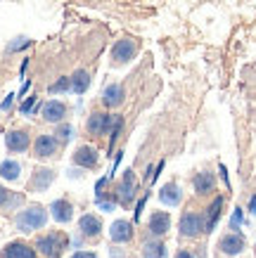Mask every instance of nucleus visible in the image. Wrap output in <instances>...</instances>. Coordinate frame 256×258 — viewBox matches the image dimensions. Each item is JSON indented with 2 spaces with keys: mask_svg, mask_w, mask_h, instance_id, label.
<instances>
[{
  "mask_svg": "<svg viewBox=\"0 0 256 258\" xmlns=\"http://www.w3.org/2000/svg\"><path fill=\"white\" fill-rule=\"evenodd\" d=\"M47 223V213L43 206H29L26 211H22L17 216V227L22 232H33V230H40V227Z\"/></svg>",
  "mask_w": 256,
  "mask_h": 258,
  "instance_id": "obj_1",
  "label": "nucleus"
},
{
  "mask_svg": "<svg viewBox=\"0 0 256 258\" xmlns=\"http://www.w3.org/2000/svg\"><path fill=\"white\" fill-rule=\"evenodd\" d=\"M36 249H38L45 258H60L62 256V251L67 249V237L60 235V232L45 235V237H40L38 242H36Z\"/></svg>",
  "mask_w": 256,
  "mask_h": 258,
  "instance_id": "obj_2",
  "label": "nucleus"
},
{
  "mask_svg": "<svg viewBox=\"0 0 256 258\" xmlns=\"http://www.w3.org/2000/svg\"><path fill=\"white\" fill-rule=\"evenodd\" d=\"M135 52H138V43L131 38H121V40H117V45L112 47V59L117 64H124L128 59H133Z\"/></svg>",
  "mask_w": 256,
  "mask_h": 258,
  "instance_id": "obj_3",
  "label": "nucleus"
},
{
  "mask_svg": "<svg viewBox=\"0 0 256 258\" xmlns=\"http://www.w3.org/2000/svg\"><path fill=\"white\" fill-rule=\"evenodd\" d=\"M117 114H93V116L88 118V131L93 135H105L107 131L114 128L117 123Z\"/></svg>",
  "mask_w": 256,
  "mask_h": 258,
  "instance_id": "obj_4",
  "label": "nucleus"
},
{
  "mask_svg": "<svg viewBox=\"0 0 256 258\" xmlns=\"http://www.w3.org/2000/svg\"><path fill=\"white\" fill-rule=\"evenodd\" d=\"M204 230V220L199 213H185L180 218V232L185 237H197Z\"/></svg>",
  "mask_w": 256,
  "mask_h": 258,
  "instance_id": "obj_5",
  "label": "nucleus"
},
{
  "mask_svg": "<svg viewBox=\"0 0 256 258\" xmlns=\"http://www.w3.org/2000/svg\"><path fill=\"white\" fill-rule=\"evenodd\" d=\"M109 237H112V242H117V244L131 242L133 239V223H128V220H117V223H112Z\"/></svg>",
  "mask_w": 256,
  "mask_h": 258,
  "instance_id": "obj_6",
  "label": "nucleus"
},
{
  "mask_svg": "<svg viewBox=\"0 0 256 258\" xmlns=\"http://www.w3.org/2000/svg\"><path fill=\"white\" fill-rule=\"evenodd\" d=\"M67 116V104L60 100H50L43 104V118L45 121H53V123H60L62 118Z\"/></svg>",
  "mask_w": 256,
  "mask_h": 258,
  "instance_id": "obj_7",
  "label": "nucleus"
},
{
  "mask_svg": "<svg viewBox=\"0 0 256 258\" xmlns=\"http://www.w3.org/2000/svg\"><path fill=\"white\" fill-rule=\"evenodd\" d=\"M169 227H171V216L166 211H157L152 213V218H149V232L155 237H162L169 232Z\"/></svg>",
  "mask_w": 256,
  "mask_h": 258,
  "instance_id": "obj_8",
  "label": "nucleus"
},
{
  "mask_svg": "<svg viewBox=\"0 0 256 258\" xmlns=\"http://www.w3.org/2000/svg\"><path fill=\"white\" fill-rule=\"evenodd\" d=\"M33 149H36V157L45 159V157H53L57 152V140L53 135H38L36 142H33Z\"/></svg>",
  "mask_w": 256,
  "mask_h": 258,
  "instance_id": "obj_9",
  "label": "nucleus"
},
{
  "mask_svg": "<svg viewBox=\"0 0 256 258\" xmlns=\"http://www.w3.org/2000/svg\"><path fill=\"white\" fill-rule=\"evenodd\" d=\"M135 187H138V180H135V175H133V171H126L124 175V182L119 185V199L124 204L133 202V197H135Z\"/></svg>",
  "mask_w": 256,
  "mask_h": 258,
  "instance_id": "obj_10",
  "label": "nucleus"
},
{
  "mask_svg": "<svg viewBox=\"0 0 256 258\" xmlns=\"http://www.w3.org/2000/svg\"><path fill=\"white\" fill-rule=\"evenodd\" d=\"M244 249V237L240 232H230V235H225L221 239V251L228 253V256H235V253H240Z\"/></svg>",
  "mask_w": 256,
  "mask_h": 258,
  "instance_id": "obj_11",
  "label": "nucleus"
},
{
  "mask_svg": "<svg viewBox=\"0 0 256 258\" xmlns=\"http://www.w3.org/2000/svg\"><path fill=\"white\" fill-rule=\"evenodd\" d=\"M50 211H53V218L57 223H69L71 216H74V206L67 199H57V202H53Z\"/></svg>",
  "mask_w": 256,
  "mask_h": 258,
  "instance_id": "obj_12",
  "label": "nucleus"
},
{
  "mask_svg": "<svg viewBox=\"0 0 256 258\" xmlns=\"http://www.w3.org/2000/svg\"><path fill=\"white\" fill-rule=\"evenodd\" d=\"M3 258H36V251H33L29 244L12 242V244H8V246H5Z\"/></svg>",
  "mask_w": 256,
  "mask_h": 258,
  "instance_id": "obj_13",
  "label": "nucleus"
},
{
  "mask_svg": "<svg viewBox=\"0 0 256 258\" xmlns=\"http://www.w3.org/2000/svg\"><path fill=\"white\" fill-rule=\"evenodd\" d=\"M29 133H24V131H12L8 133L5 138V145H8L10 152H24V149H29Z\"/></svg>",
  "mask_w": 256,
  "mask_h": 258,
  "instance_id": "obj_14",
  "label": "nucleus"
},
{
  "mask_svg": "<svg viewBox=\"0 0 256 258\" xmlns=\"http://www.w3.org/2000/svg\"><path fill=\"white\" fill-rule=\"evenodd\" d=\"M74 161L81 168H95L97 166V152L93 147H78L74 154Z\"/></svg>",
  "mask_w": 256,
  "mask_h": 258,
  "instance_id": "obj_15",
  "label": "nucleus"
},
{
  "mask_svg": "<svg viewBox=\"0 0 256 258\" xmlns=\"http://www.w3.org/2000/svg\"><path fill=\"white\" fill-rule=\"evenodd\" d=\"M121 102H124V88L119 83H112V86L105 88V93H102V104L105 107H119Z\"/></svg>",
  "mask_w": 256,
  "mask_h": 258,
  "instance_id": "obj_16",
  "label": "nucleus"
},
{
  "mask_svg": "<svg viewBox=\"0 0 256 258\" xmlns=\"http://www.w3.org/2000/svg\"><path fill=\"white\" fill-rule=\"evenodd\" d=\"M78 227H81V232H83V237H97L102 230V220L97 218V216H83V218L78 220Z\"/></svg>",
  "mask_w": 256,
  "mask_h": 258,
  "instance_id": "obj_17",
  "label": "nucleus"
},
{
  "mask_svg": "<svg viewBox=\"0 0 256 258\" xmlns=\"http://www.w3.org/2000/svg\"><path fill=\"white\" fill-rule=\"evenodd\" d=\"M55 180V173L50 171V168H40V171L33 173L31 178V189H36V192H45L47 185Z\"/></svg>",
  "mask_w": 256,
  "mask_h": 258,
  "instance_id": "obj_18",
  "label": "nucleus"
},
{
  "mask_svg": "<svg viewBox=\"0 0 256 258\" xmlns=\"http://www.w3.org/2000/svg\"><path fill=\"white\" fill-rule=\"evenodd\" d=\"M192 185H194V192L197 195H207V192H214V185H216V180H214V175L211 173H197L192 180Z\"/></svg>",
  "mask_w": 256,
  "mask_h": 258,
  "instance_id": "obj_19",
  "label": "nucleus"
},
{
  "mask_svg": "<svg viewBox=\"0 0 256 258\" xmlns=\"http://www.w3.org/2000/svg\"><path fill=\"white\" fill-rule=\"evenodd\" d=\"M159 199H162V204H166V206H176V204H180V187L176 182L164 185L162 192H159Z\"/></svg>",
  "mask_w": 256,
  "mask_h": 258,
  "instance_id": "obj_20",
  "label": "nucleus"
},
{
  "mask_svg": "<svg viewBox=\"0 0 256 258\" xmlns=\"http://www.w3.org/2000/svg\"><path fill=\"white\" fill-rule=\"evenodd\" d=\"M88 86H90V74L85 69L74 71V76H71V90L78 95H83L85 90H88Z\"/></svg>",
  "mask_w": 256,
  "mask_h": 258,
  "instance_id": "obj_21",
  "label": "nucleus"
},
{
  "mask_svg": "<svg viewBox=\"0 0 256 258\" xmlns=\"http://www.w3.org/2000/svg\"><path fill=\"white\" fill-rule=\"evenodd\" d=\"M221 209H223V197H216L214 204L209 206V216H207V223H204V230H207V232H211V230L216 227V220H218V216H221Z\"/></svg>",
  "mask_w": 256,
  "mask_h": 258,
  "instance_id": "obj_22",
  "label": "nucleus"
},
{
  "mask_svg": "<svg viewBox=\"0 0 256 258\" xmlns=\"http://www.w3.org/2000/svg\"><path fill=\"white\" fill-rule=\"evenodd\" d=\"M142 256L145 258H166V246L162 242H147L142 246Z\"/></svg>",
  "mask_w": 256,
  "mask_h": 258,
  "instance_id": "obj_23",
  "label": "nucleus"
},
{
  "mask_svg": "<svg viewBox=\"0 0 256 258\" xmlns=\"http://www.w3.org/2000/svg\"><path fill=\"white\" fill-rule=\"evenodd\" d=\"M0 175L5 180H17L19 178V164L17 161H5V164L0 166Z\"/></svg>",
  "mask_w": 256,
  "mask_h": 258,
  "instance_id": "obj_24",
  "label": "nucleus"
},
{
  "mask_svg": "<svg viewBox=\"0 0 256 258\" xmlns=\"http://www.w3.org/2000/svg\"><path fill=\"white\" fill-rule=\"evenodd\" d=\"M69 88H71V79H69V76H62V79L57 81L55 86H50V93L57 95V93H64V90H69Z\"/></svg>",
  "mask_w": 256,
  "mask_h": 258,
  "instance_id": "obj_25",
  "label": "nucleus"
},
{
  "mask_svg": "<svg viewBox=\"0 0 256 258\" xmlns=\"http://www.w3.org/2000/svg\"><path fill=\"white\" fill-rule=\"evenodd\" d=\"M33 107H36V95H33V97H29V100L24 102L22 107H19V111H22V114H29V111L33 109Z\"/></svg>",
  "mask_w": 256,
  "mask_h": 258,
  "instance_id": "obj_26",
  "label": "nucleus"
},
{
  "mask_svg": "<svg viewBox=\"0 0 256 258\" xmlns=\"http://www.w3.org/2000/svg\"><path fill=\"white\" fill-rule=\"evenodd\" d=\"M57 135H60L62 140H69L71 135H74V128H71V125H62V128L57 131Z\"/></svg>",
  "mask_w": 256,
  "mask_h": 258,
  "instance_id": "obj_27",
  "label": "nucleus"
},
{
  "mask_svg": "<svg viewBox=\"0 0 256 258\" xmlns=\"http://www.w3.org/2000/svg\"><path fill=\"white\" fill-rule=\"evenodd\" d=\"M240 223H242V209H235L233 223H230V230H237V227H240Z\"/></svg>",
  "mask_w": 256,
  "mask_h": 258,
  "instance_id": "obj_28",
  "label": "nucleus"
},
{
  "mask_svg": "<svg viewBox=\"0 0 256 258\" xmlns=\"http://www.w3.org/2000/svg\"><path fill=\"white\" fill-rule=\"evenodd\" d=\"M97 204H100L102 209H105V211H114V206H117V202H107V199H97Z\"/></svg>",
  "mask_w": 256,
  "mask_h": 258,
  "instance_id": "obj_29",
  "label": "nucleus"
},
{
  "mask_svg": "<svg viewBox=\"0 0 256 258\" xmlns=\"http://www.w3.org/2000/svg\"><path fill=\"white\" fill-rule=\"evenodd\" d=\"M145 202H147V195L138 202V209H135V220H140V213H142V209H145Z\"/></svg>",
  "mask_w": 256,
  "mask_h": 258,
  "instance_id": "obj_30",
  "label": "nucleus"
},
{
  "mask_svg": "<svg viewBox=\"0 0 256 258\" xmlns=\"http://www.w3.org/2000/svg\"><path fill=\"white\" fill-rule=\"evenodd\" d=\"M71 258H97L95 253H90V251H78V253H74Z\"/></svg>",
  "mask_w": 256,
  "mask_h": 258,
  "instance_id": "obj_31",
  "label": "nucleus"
},
{
  "mask_svg": "<svg viewBox=\"0 0 256 258\" xmlns=\"http://www.w3.org/2000/svg\"><path fill=\"white\" fill-rule=\"evenodd\" d=\"M5 202H8V189H5L3 185H0V206H3Z\"/></svg>",
  "mask_w": 256,
  "mask_h": 258,
  "instance_id": "obj_32",
  "label": "nucleus"
},
{
  "mask_svg": "<svg viewBox=\"0 0 256 258\" xmlns=\"http://www.w3.org/2000/svg\"><path fill=\"white\" fill-rule=\"evenodd\" d=\"M218 171H221V178H223V180H225V185H228V171H225V166L221 164V166H218Z\"/></svg>",
  "mask_w": 256,
  "mask_h": 258,
  "instance_id": "obj_33",
  "label": "nucleus"
},
{
  "mask_svg": "<svg viewBox=\"0 0 256 258\" xmlns=\"http://www.w3.org/2000/svg\"><path fill=\"white\" fill-rule=\"evenodd\" d=\"M12 97H15V95H10V97H8V100H5V102H3V109H10V104H12Z\"/></svg>",
  "mask_w": 256,
  "mask_h": 258,
  "instance_id": "obj_34",
  "label": "nucleus"
},
{
  "mask_svg": "<svg viewBox=\"0 0 256 258\" xmlns=\"http://www.w3.org/2000/svg\"><path fill=\"white\" fill-rule=\"evenodd\" d=\"M176 258H194V256H192V253H190V251H180V253H178V256H176Z\"/></svg>",
  "mask_w": 256,
  "mask_h": 258,
  "instance_id": "obj_35",
  "label": "nucleus"
},
{
  "mask_svg": "<svg viewBox=\"0 0 256 258\" xmlns=\"http://www.w3.org/2000/svg\"><path fill=\"white\" fill-rule=\"evenodd\" d=\"M249 209H251V213H256V197H251V202H249Z\"/></svg>",
  "mask_w": 256,
  "mask_h": 258,
  "instance_id": "obj_36",
  "label": "nucleus"
},
{
  "mask_svg": "<svg viewBox=\"0 0 256 258\" xmlns=\"http://www.w3.org/2000/svg\"><path fill=\"white\" fill-rule=\"evenodd\" d=\"M112 256H114V258H124L121 253H119V249H112Z\"/></svg>",
  "mask_w": 256,
  "mask_h": 258,
  "instance_id": "obj_37",
  "label": "nucleus"
}]
</instances>
